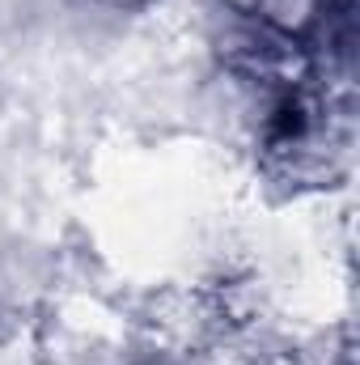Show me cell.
<instances>
[{"label": "cell", "instance_id": "6da1fadb", "mask_svg": "<svg viewBox=\"0 0 360 365\" xmlns=\"http://www.w3.org/2000/svg\"><path fill=\"white\" fill-rule=\"evenodd\" d=\"M93 4H106V9H144L149 0H93Z\"/></svg>", "mask_w": 360, "mask_h": 365}, {"label": "cell", "instance_id": "7a4b0ae2", "mask_svg": "<svg viewBox=\"0 0 360 365\" xmlns=\"http://www.w3.org/2000/svg\"><path fill=\"white\" fill-rule=\"evenodd\" d=\"M221 9H233V13H250L255 0H221Z\"/></svg>", "mask_w": 360, "mask_h": 365}, {"label": "cell", "instance_id": "3957f363", "mask_svg": "<svg viewBox=\"0 0 360 365\" xmlns=\"http://www.w3.org/2000/svg\"><path fill=\"white\" fill-rule=\"evenodd\" d=\"M136 365H179V361H166V357H149V361H136Z\"/></svg>", "mask_w": 360, "mask_h": 365}]
</instances>
